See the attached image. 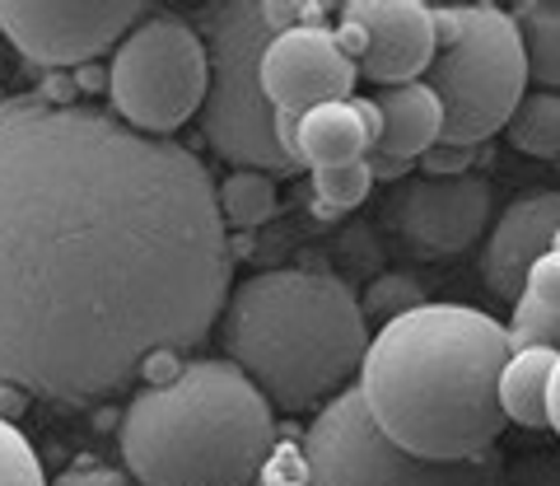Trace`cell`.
I'll return each instance as SVG.
<instances>
[{"label": "cell", "mask_w": 560, "mask_h": 486, "mask_svg": "<svg viewBox=\"0 0 560 486\" xmlns=\"http://www.w3.org/2000/svg\"><path fill=\"white\" fill-rule=\"evenodd\" d=\"M234 248L187 146L90 103H0V384L51 407L127 393L220 323Z\"/></svg>", "instance_id": "6da1fadb"}, {"label": "cell", "mask_w": 560, "mask_h": 486, "mask_svg": "<svg viewBox=\"0 0 560 486\" xmlns=\"http://www.w3.org/2000/svg\"><path fill=\"white\" fill-rule=\"evenodd\" d=\"M504 323L467 304H420L383 323L360 360V397L374 426L416 459L463 463L495 449Z\"/></svg>", "instance_id": "7a4b0ae2"}, {"label": "cell", "mask_w": 560, "mask_h": 486, "mask_svg": "<svg viewBox=\"0 0 560 486\" xmlns=\"http://www.w3.org/2000/svg\"><path fill=\"white\" fill-rule=\"evenodd\" d=\"M230 364L280 412H323L360 374L370 323L341 276L313 267L257 271L220 309Z\"/></svg>", "instance_id": "3957f363"}, {"label": "cell", "mask_w": 560, "mask_h": 486, "mask_svg": "<svg viewBox=\"0 0 560 486\" xmlns=\"http://www.w3.org/2000/svg\"><path fill=\"white\" fill-rule=\"evenodd\" d=\"M121 463L136 486H253L276 449V407L230 360H183L117 416Z\"/></svg>", "instance_id": "277c9868"}, {"label": "cell", "mask_w": 560, "mask_h": 486, "mask_svg": "<svg viewBox=\"0 0 560 486\" xmlns=\"http://www.w3.org/2000/svg\"><path fill=\"white\" fill-rule=\"evenodd\" d=\"M323 5L294 0H230L206 14V61L210 84L201 103L206 146L234 169L290 173L294 164L276 141V113L261 94V51L276 33L318 20Z\"/></svg>", "instance_id": "5b68a950"}, {"label": "cell", "mask_w": 560, "mask_h": 486, "mask_svg": "<svg viewBox=\"0 0 560 486\" xmlns=\"http://www.w3.org/2000/svg\"><path fill=\"white\" fill-rule=\"evenodd\" d=\"M434 20V61L425 84L444 108L440 146H481L495 136L518 99L528 94V57L510 10L477 0V5H440Z\"/></svg>", "instance_id": "8992f818"}, {"label": "cell", "mask_w": 560, "mask_h": 486, "mask_svg": "<svg viewBox=\"0 0 560 486\" xmlns=\"http://www.w3.org/2000/svg\"><path fill=\"white\" fill-rule=\"evenodd\" d=\"M210 84L206 38L178 14H145L113 47V117L140 136H173L201 113Z\"/></svg>", "instance_id": "52a82bcc"}, {"label": "cell", "mask_w": 560, "mask_h": 486, "mask_svg": "<svg viewBox=\"0 0 560 486\" xmlns=\"http://www.w3.org/2000/svg\"><path fill=\"white\" fill-rule=\"evenodd\" d=\"M300 449L308 463V486H490V477H495L490 454L463 463H434L407 454L374 426L360 389L331 397L313 416Z\"/></svg>", "instance_id": "ba28073f"}, {"label": "cell", "mask_w": 560, "mask_h": 486, "mask_svg": "<svg viewBox=\"0 0 560 486\" xmlns=\"http://www.w3.org/2000/svg\"><path fill=\"white\" fill-rule=\"evenodd\" d=\"M145 20L140 0H0V38L33 66H90Z\"/></svg>", "instance_id": "9c48e42d"}, {"label": "cell", "mask_w": 560, "mask_h": 486, "mask_svg": "<svg viewBox=\"0 0 560 486\" xmlns=\"http://www.w3.org/2000/svg\"><path fill=\"white\" fill-rule=\"evenodd\" d=\"M331 33L355 71L383 90L420 80L434 61V20L420 0H350Z\"/></svg>", "instance_id": "30bf717a"}, {"label": "cell", "mask_w": 560, "mask_h": 486, "mask_svg": "<svg viewBox=\"0 0 560 486\" xmlns=\"http://www.w3.org/2000/svg\"><path fill=\"white\" fill-rule=\"evenodd\" d=\"M355 61L341 51L337 33L323 24H294L276 33L261 51V94L276 117L300 121L318 103H341L355 94Z\"/></svg>", "instance_id": "8fae6325"}, {"label": "cell", "mask_w": 560, "mask_h": 486, "mask_svg": "<svg viewBox=\"0 0 560 486\" xmlns=\"http://www.w3.org/2000/svg\"><path fill=\"white\" fill-rule=\"evenodd\" d=\"M490 206H495V193L477 173H463V178H411L388 197V220L416 253L448 257L481 239Z\"/></svg>", "instance_id": "7c38bea8"}, {"label": "cell", "mask_w": 560, "mask_h": 486, "mask_svg": "<svg viewBox=\"0 0 560 486\" xmlns=\"http://www.w3.org/2000/svg\"><path fill=\"white\" fill-rule=\"evenodd\" d=\"M560 230V193H528L504 206L495 230L486 239L481 276L495 300H518L528 267L541 253H551V239Z\"/></svg>", "instance_id": "4fadbf2b"}, {"label": "cell", "mask_w": 560, "mask_h": 486, "mask_svg": "<svg viewBox=\"0 0 560 486\" xmlns=\"http://www.w3.org/2000/svg\"><path fill=\"white\" fill-rule=\"evenodd\" d=\"M294 154L300 169H337V164H355L364 154H374V136L364 131V113L360 99H341V103H318L294 121Z\"/></svg>", "instance_id": "5bb4252c"}, {"label": "cell", "mask_w": 560, "mask_h": 486, "mask_svg": "<svg viewBox=\"0 0 560 486\" xmlns=\"http://www.w3.org/2000/svg\"><path fill=\"white\" fill-rule=\"evenodd\" d=\"M378 121H383V136H378V154H393L401 164H416L430 146H440V131H444V108L434 90L425 80H411V84H393L374 99Z\"/></svg>", "instance_id": "9a60e30c"}, {"label": "cell", "mask_w": 560, "mask_h": 486, "mask_svg": "<svg viewBox=\"0 0 560 486\" xmlns=\"http://www.w3.org/2000/svg\"><path fill=\"white\" fill-rule=\"evenodd\" d=\"M551 364L556 351H514L500 370V416L523 430H541L547 426V384H551Z\"/></svg>", "instance_id": "2e32d148"}, {"label": "cell", "mask_w": 560, "mask_h": 486, "mask_svg": "<svg viewBox=\"0 0 560 486\" xmlns=\"http://www.w3.org/2000/svg\"><path fill=\"white\" fill-rule=\"evenodd\" d=\"M510 14L528 57V80L537 90L560 94V0H523Z\"/></svg>", "instance_id": "e0dca14e"}, {"label": "cell", "mask_w": 560, "mask_h": 486, "mask_svg": "<svg viewBox=\"0 0 560 486\" xmlns=\"http://www.w3.org/2000/svg\"><path fill=\"white\" fill-rule=\"evenodd\" d=\"M504 136H510L514 150L533 154V160H560V94H523L510 121H504Z\"/></svg>", "instance_id": "ac0fdd59"}, {"label": "cell", "mask_w": 560, "mask_h": 486, "mask_svg": "<svg viewBox=\"0 0 560 486\" xmlns=\"http://www.w3.org/2000/svg\"><path fill=\"white\" fill-rule=\"evenodd\" d=\"M215 206L224 230H257L276 216V178L257 169H238L215 187Z\"/></svg>", "instance_id": "d6986e66"}, {"label": "cell", "mask_w": 560, "mask_h": 486, "mask_svg": "<svg viewBox=\"0 0 560 486\" xmlns=\"http://www.w3.org/2000/svg\"><path fill=\"white\" fill-rule=\"evenodd\" d=\"M374 173L364 160L355 164H337V169H318L313 173V197H318V220H337L341 211H355V206L370 197Z\"/></svg>", "instance_id": "ffe728a7"}, {"label": "cell", "mask_w": 560, "mask_h": 486, "mask_svg": "<svg viewBox=\"0 0 560 486\" xmlns=\"http://www.w3.org/2000/svg\"><path fill=\"white\" fill-rule=\"evenodd\" d=\"M425 304V290H420V281L416 276H407V271H383L378 281L364 290V300H360V314H364V323H393V319H401V314H411V309H420Z\"/></svg>", "instance_id": "44dd1931"}, {"label": "cell", "mask_w": 560, "mask_h": 486, "mask_svg": "<svg viewBox=\"0 0 560 486\" xmlns=\"http://www.w3.org/2000/svg\"><path fill=\"white\" fill-rule=\"evenodd\" d=\"M504 346L514 351H556L560 356V319L547 314V309H537L528 294H518L514 300V319L504 327Z\"/></svg>", "instance_id": "7402d4cb"}, {"label": "cell", "mask_w": 560, "mask_h": 486, "mask_svg": "<svg viewBox=\"0 0 560 486\" xmlns=\"http://www.w3.org/2000/svg\"><path fill=\"white\" fill-rule=\"evenodd\" d=\"M0 486H47L38 454L14 421H0Z\"/></svg>", "instance_id": "603a6c76"}, {"label": "cell", "mask_w": 560, "mask_h": 486, "mask_svg": "<svg viewBox=\"0 0 560 486\" xmlns=\"http://www.w3.org/2000/svg\"><path fill=\"white\" fill-rule=\"evenodd\" d=\"M523 294H528L537 309H547V314L560 319V253L537 257V263L528 267V281H523Z\"/></svg>", "instance_id": "cb8c5ba5"}, {"label": "cell", "mask_w": 560, "mask_h": 486, "mask_svg": "<svg viewBox=\"0 0 560 486\" xmlns=\"http://www.w3.org/2000/svg\"><path fill=\"white\" fill-rule=\"evenodd\" d=\"M257 477L267 482V486H300V482H308L304 449H300V444H280V449H271Z\"/></svg>", "instance_id": "d4e9b609"}, {"label": "cell", "mask_w": 560, "mask_h": 486, "mask_svg": "<svg viewBox=\"0 0 560 486\" xmlns=\"http://www.w3.org/2000/svg\"><path fill=\"white\" fill-rule=\"evenodd\" d=\"M420 173H425V178H463V173H471V150L467 146H430L420 154Z\"/></svg>", "instance_id": "484cf974"}, {"label": "cell", "mask_w": 560, "mask_h": 486, "mask_svg": "<svg viewBox=\"0 0 560 486\" xmlns=\"http://www.w3.org/2000/svg\"><path fill=\"white\" fill-rule=\"evenodd\" d=\"M47 486H136V482L108 463H75L66 473H57V482H47Z\"/></svg>", "instance_id": "4316f807"}, {"label": "cell", "mask_w": 560, "mask_h": 486, "mask_svg": "<svg viewBox=\"0 0 560 486\" xmlns=\"http://www.w3.org/2000/svg\"><path fill=\"white\" fill-rule=\"evenodd\" d=\"M364 164H370V173L374 178H401V173H407L411 164H401V160H393V154H364Z\"/></svg>", "instance_id": "83f0119b"}, {"label": "cell", "mask_w": 560, "mask_h": 486, "mask_svg": "<svg viewBox=\"0 0 560 486\" xmlns=\"http://www.w3.org/2000/svg\"><path fill=\"white\" fill-rule=\"evenodd\" d=\"M547 426L560 436V356L551 364V384H547Z\"/></svg>", "instance_id": "f1b7e54d"}, {"label": "cell", "mask_w": 560, "mask_h": 486, "mask_svg": "<svg viewBox=\"0 0 560 486\" xmlns=\"http://www.w3.org/2000/svg\"><path fill=\"white\" fill-rule=\"evenodd\" d=\"M24 407H28V393L0 384V421H14V416H20Z\"/></svg>", "instance_id": "f546056e"}, {"label": "cell", "mask_w": 560, "mask_h": 486, "mask_svg": "<svg viewBox=\"0 0 560 486\" xmlns=\"http://www.w3.org/2000/svg\"><path fill=\"white\" fill-rule=\"evenodd\" d=\"M80 90H98V84H108V71H94V66H80Z\"/></svg>", "instance_id": "4dcf8cb0"}, {"label": "cell", "mask_w": 560, "mask_h": 486, "mask_svg": "<svg viewBox=\"0 0 560 486\" xmlns=\"http://www.w3.org/2000/svg\"><path fill=\"white\" fill-rule=\"evenodd\" d=\"M551 253H560V230H556V239H551Z\"/></svg>", "instance_id": "1f68e13d"}, {"label": "cell", "mask_w": 560, "mask_h": 486, "mask_svg": "<svg viewBox=\"0 0 560 486\" xmlns=\"http://www.w3.org/2000/svg\"><path fill=\"white\" fill-rule=\"evenodd\" d=\"M300 486H308V482H300Z\"/></svg>", "instance_id": "d6a6232c"}, {"label": "cell", "mask_w": 560, "mask_h": 486, "mask_svg": "<svg viewBox=\"0 0 560 486\" xmlns=\"http://www.w3.org/2000/svg\"><path fill=\"white\" fill-rule=\"evenodd\" d=\"M0 61H5V57H0Z\"/></svg>", "instance_id": "836d02e7"}]
</instances>
